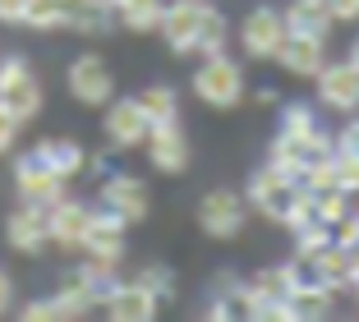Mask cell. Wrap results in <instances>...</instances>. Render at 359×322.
Returning a JSON list of instances; mask_svg holds the SVG:
<instances>
[{
  "label": "cell",
  "instance_id": "obj_19",
  "mask_svg": "<svg viewBox=\"0 0 359 322\" xmlns=\"http://www.w3.org/2000/svg\"><path fill=\"white\" fill-rule=\"evenodd\" d=\"M299 281H304V276H299L295 262H281V267H263V271H258V276L249 281V290H254L258 309H263V304H285ZM254 318H258V313H254Z\"/></svg>",
  "mask_w": 359,
  "mask_h": 322
},
{
  "label": "cell",
  "instance_id": "obj_36",
  "mask_svg": "<svg viewBox=\"0 0 359 322\" xmlns=\"http://www.w3.org/2000/svg\"><path fill=\"white\" fill-rule=\"evenodd\" d=\"M14 138H19V120H14V115L0 106V152H10Z\"/></svg>",
  "mask_w": 359,
  "mask_h": 322
},
{
  "label": "cell",
  "instance_id": "obj_41",
  "mask_svg": "<svg viewBox=\"0 0 359 322\" xmlns=\"http://www.w3.org/2000/svg\"><path fill=\"white\" fill-rule=\"evenodd\" d=\"M346 60H350V65L359 69V32H355V42H350V55H346Z\"/></svg>",
  "mask_w": 359,
  "mask_h": 322
},
{
  "label": "cell",
  "instance_id": "obj_28",
  "mask_svg": "<svg viewBox=\"0 0 359 322\" xmlns=\"http://www.w3.org/2000/svg\"><path fill=\"white\" fill-rule=\"evenodd\" d=\"M226 42H231V23H226L222 10H203V23H198V55H222Z\"/></svg>",
  "mask_w": 359,
  "mask_h": 322
},
{
  "label": "cell",
  "instance_id": "obj_16",
  "mask_svg": "<svg viewBox=\"0 0 359 322\" xmlns=\"http://www.w3.org/2000/svg\"><path fill=\"white\" fill-rule=\"evenodd\" d=\"M106 318H116V322H152L161 309V300L143 286V281H120L116 290L106 295Z\"/></svg>",
  "mask_w": 359,
  "mask_h": 322
},
{
  "label": "cell",
  "instance_id": "obj_7",
  "mask_svg": "<svg viewBox=\"0 0 359 322\" xmlns=\"http://www.w3.org/2000/svg\"><path fill=\"white\" fill-rule=\"evenodd\" d=\"M65 185H69V180L55 175L37 152H23L19 161H14V194H19V203L51 208V203H60V198H65Z\"/></svg>",
  "mask_w": 359,
  "mask_h": 322
},
{
  "label": "cell",
  "instance_id": "obj_17",
  "mask_svg": "<svg viewBox=\"0 0 359 322\" xmlns=\"http://www.w3.org/2000/svg\"><path fill=\"white\" fill-rule=\"evenodd\" d=\"M5 239H10V249L19 253H37L51 244V226H46V208L37 203H19L5 221Z\"/></svg>",
  "mask_w": 359,
  "mask_h": 322
},
{
  "label": "cell",
  "instance_id": "obj_42",
  "mask_svg": "<svg viewBox=\"0 0 359 322\" xmlns=\"http://www.w3.org/2000/svg\"><path fill=\"white\" fill-rule=\"evenodd\" d=\"M350 290H355V300H359V267L350 271Z\"/></svg>",
  "mask_w": 359,
  "mask_h": 322
},
{
  "label": "cell",
  "instance_id": "obj_40",
  "mask_svg": "<svg viewBox=\"0 0 359 322\" xmlns=\"http://www.w3.org/2000/svg\"><path fill=\"white\" fill-rule=\"evenodd\" d=\"M341 147H346V152H355V156H359V120H355V125L346 129V134H341Z\"/></svg>",
  "mask_w": 359,
  "mask_h": 322
},
{
  "label": "cell",
  "instance_id": "obj_20",
  "mask_svg": "<svg viewBox=\"0 0 359 322\" xmlns=\"http://www.w3.org/2000/svg\"><path fill=\"white\" fill-rule=\"evenodd\" d=\"M32 152L42 156L55 175H65V180H74V175H83V170H88V152H83L79 138H42Z\"/></svg>",
  "mask_w": 359,
  "mask_h": 322
},
{
  "label": "cell",
  "instance_id": "obj_1",
  "mask_svg": "<svg viewBox=\"0 0 359 322\" xmlns=\"http://www.w3.org/2000/svg\"><path fill=\"white\" fill-rule=\"evenodd\" d=\"M194 97L212 111H235L244 102V69L231 55H203V65L194 69Z\"/></svg>",
  "mask_w": 359,
  "mask_h": 322
},
{
  "label": "cell",
  "instance_id": "obj_33",
  "mask_svg": "<svg viewBox=\"0 0 359 322\" xmlns=\"http://www.w3.org/2000/svg\"><path fill=\"white\" fill-rule=\"evenodd\" d=\"M134 281H143V286H148V290L157 295V300H170V295H175V286H170L175 276H170V267H166V262H148V267L138 271Z\"/></svg>",
  "mask_w": 359,
  "mask_h": 322
},
{
  "label": "cell",
  "instance_id": "obj_9",
  "mask_svg": "<svg viewBox=\"0 0 359 322\" xmlns=\"http://www.w3.org/2000/svg\"><path fill=\"white\" fill-rule=\"evenodd\" d=\"M148 161L161 175H184L189 170V138H184V120H166V125H148Z\"/></svg>",
  "mask_w": 359,
  "mask_h": 322
},
{
  "label": "cell",
  "instance_id": "obj_8",
  "mask_svg": "<svg viewBox=\"0 0 359 322\" xmlns=\"http://www.w3.org/2000/svg\"><path fill=\"white\" fill-rule=\"evenodd\" d=\"M281 42H285V19H281V10H272V5L249 10V19L240 23V51L249 55V60H276Z\"/></svg>",
  "mask_w": 359,
  "mask_h": 322
},
{
  "label": "cell",
  "instance_id": "obj_3",
  "mask_svg": "<svg viewBox=\"0 0 359 322\" xmlns=\"http://www.w3.org/2000/svg\"><path fill=\"white\" fill-rule=\"evenodd\" d=\"M0 106H5L19 125H28V120L42 115V79L28 69L23 55H5V60H0Z\"/></svg>",
  "mask_w": 359,
  "mask_h": 322
},
{
  "label": "cell",
  "instance_id": "obj_29",
  "mask_svg": "<svg viewBox=\"0 0 359 322\" xmlns=\"http://www.w3.org/2000/svg\"><path fill=\"white\" fill-rule=\"evenodd\" d=\"M23 28H32V32L65 28V0H28L23 5Z\"/></svg>",
  "mask_w": 359,
  "mask_h": 322
},
{
  "label": "cell",
  "instance_id": "obj_26",
  "mask_svg": "<svg viewBox=\"0 0 359 322\" xmlns=\"http://www.w3.org/2000/svg\"><path fill=\"white\" fill-rule=\"evenodd\" d=\"M116 14L129 32H157L161 14H166V0H116Z\"/></svg>",
  "mask_w": 359,
  "mask_h": 322
},
{
  "label": "cell",
  "instance_id": "obj_31",
  "mask_svg": "<svg viewBox=\"0 0 359 322\" xmlns=\"http://www.w3.org/2000/svg\"><path fill=\"white\" fill-rule=\"evenodd\" d=\"M309 194H313V217H318V221H327L332 230L346 221V212H350L346 198H350V194H341V189H309Z\"/></svg>",
  "mask_w": 359,
  "mask_h": 322
},
{
  "label": "cell",
  "instance_id": "obj_32",
  "mask_svg": "<svg viewBox=\"0 0 359 322\" xmlns=\"http://www.w3.org/2000/svg\"><path fill=\"white\" fill-rule=\"evenodd\" d=\"M332 185H337L341 194H359V156L346 152V147L332 152Z\"/></svg>",
  "mask_w": 359,
  "mask_h": 322
},
{
  "label": "cell",
  "instance_id": "obj_37",
  "mask_svg": "<svg viewBox=\"0 0 359 322\" xmlns=\"http://www.w3.org/2000/svg\"><path fill=\"white\" fill-rule=\"evenodd\" d=\"M327 10L337 23H355L359 19V0H327Z\"/></svg>",
  "mask_w": 359,
  "mask_h": 322
},
{
  "label": "cell",
  "instance_id": "obj_21",
  "mask_svg": "<svg viewBox=\"0 0 359 322\" xmlns=\"http://www.w3.org/2000/svg\"><path fill=\"white\" fill-rule=\"evenodd\" d=\"M111 14H116L111 0H65V28L83 37H102L111 28Z\"/></svg>",
  "mask_w": 359,
  "mask_h": 322
},
{
  "label": "cell",
  "instance_id": "obj_25",
  "mask_svg": "<svg viewBox=\"0 0 359 322\" xmlns=\"http://www.w3.org/2000/svg\"><path fill=\"white\" fill-rule=\"evenodd\" d=\"M285 28L290 32H318V37H327L332 32V10H327V0H295L290 10H281Z\"/></svg>",
  "mask_w": 359,
  "mask_h": 322
},
{
  "label": "cell",
  "instance_id": "obj_10",
  "mask_svg": "<svg viewBox=\"0 0 359 322\" xmlns=\"http://www.w3.org/2000/svg\"><path fill=\"white\" fill-rule=\"evenodd\" d=\"M97 198H102V208H111L125 226L148 221V212H152V194H148V185H143L138 175H111V180H102Z\"/></svg>",
  "mask_w": 359,
  "mask_h": 322
},
{
  "label": "cell",
  "instance_id": "obj_15",
  "mask_svg": "<svg viewBox=\"0 0 359 322\" xmlns=\"http://www.w3.org/2000/svg\"><path fill=\"white\" fill-rule=\"evenodd\" d=\"M313 79H318V102L327 106V111H355L359 106V69L350 60L323 65Z\"/></svg>",
  "mask_w": 359,
  "mask_h": 322
},
{
  "label": "cell",
  "instance_id": "obj_18",
  "mask_svg": "<svg viewBox=\"0 0 359 322\" xmlns=\"http://www.w3.org/2000/svg\"><path fill=\"white\" fill-rule=\"evenodd\" d=\"M125 221L116 217L111 208H97L93 212V226H88V239H83V249L93 253V258H106V262H120L125 258Z\"/></svg>",
  "mask_w": 359,
  "mask_h": 322
},
{
  "label": "cell",
  "instance_id": "obj_39",
  "mask_svg": "<svg viewBox=\"0 0 359 322\" xmlns=\"http://www.w3.org/2000/svg\"><path fill=\"white\" fill-rule=\"evenodd\" d=\"M10 304H14V281L10 271H0V313H10Z\"/></svg>",
  "mask_w": 359,
  "mask_h": 322
},
{
  "label": "cell",
  "instance_id": "obj_30",
  "mask_svg": "<svg viewBox=\"0 0 359 322\" xmlns=\"http://www.w3.org/2000/svg\"><path fill=\"white\" fill-rule=\"evenodd\" d=\"M290 235H295V258H299V262H309L318 249H327L332 239H337V235H332V226H327V221H318V217L304 221L299 230H290Z\"/></svg>",
  "mask_w": 359,
  "mask_h": 322
},
{
  "label": "cell",
  "instance_id": "obj_11",
  "mask_svg": "<svg viewBox=\"0 0 359 322\" xmlns=\"http://www.w3.org/2000/svg\"><path fill=\"white\" fill-rule=\"evenodd\" d=\"M203 10H208V0H170L166 14H161V37L175 55H189L198 51V23H203Z\"/></svg>",
  "mask_w": 359,
  "mask_h": 322
},
{
  "label": "cell",
  "instance_id": "obj_13",
  "mask_svg": "<svg viewBox=\"0 0 359 322\" xmlns=\"http://www.w3.org/2000/svg\"><path fill=\"white\" fill-rule=\"evenodd\" d=\"M93 212L88 203H79V198L65 194L60 203H51L46 208V226H51V244H60V249H83L88 239V226H93Z\"/></svg>",
  "mask_w": 359,
  "mask_h": 322
},
{
  "label": "cell",
  "instance_id": "obj_2",
  "mask_svg": "<svg viewBox=\"0 0 359 322\" xmlns=\"http://www.w3.org/2000/svg\"><path fill=\"white\" fill-rule=\"evenodd\" d=\"M299 194H304V185H299L295 175H285L281 166H272V161H267L263 170H254V175H249V189H244L249 208L263 212V217L276 221V226H285V217H290V208H295Z\"/></svg>",
  "mask_w": 359,
  "mask_h": 322
},
{
  "label": "cell",
  "instance_id": "obj_23",
  "mask_svg": "<svg viewBox=\"0 0 359 322\" xmlns=\"http://www.w3.org/2000/svg\"><path fill=\"white\" fill-rule=\"evenodd\" d=\"M309 267H313V281H323V286L341 290V286H350L355 262H350V249H346V244H337V239H332L327 249H318L313 258H309Z\"/></svg>",
  "mask_w": 359,
  "mask_h": 322
},
{
  "label": "cell",
  "instance_id": "obj_5",
  "mask_svg": "<svg viewBox=\"0 0 359 322\" xmlns=\"http://www.w3.org/2000/svg\"><path fill=\"white\" fill-rule=\"evenodd\" d=\"M65 88H69V97H74L79 106H106L111 97H116V74H111V65H106L97 51H83V55L69 60Z\"/></svg>",
  "mask_w": 359,
  "mask_h": 322
},
{
  "label": "cell",
  "instance_id": "obj_35",
  "mask_svg": "<svg viewBox=\"0 0 359 322\" xmlns=\"http://www.w3.org/2000/svg\"><path fill=\"white\" fill-rule=\"evenodd\" d=\"M19 318L23 322H55V309H51V295H46V300H28L19 309Z\"/></svg>",
  "mask_w": 359,
  "mask_h": 322
},
{
  "label": "cell",
  "instance_id": "obj_38",
  "mask_svg": "<svg viewBox=\"0 0 359 322\" xmlns=\"http://www.w3.org/2000/svg\"><path fill=\"white\" fill-rule=\"evenodd\" d=\"M23 5H28V0H0V23L23 28Z\"/></svg>",
  "mask_w": 359,
  "mask_h": 322
},
{
  "label": "cell",
  "instance_id": "obj_12",
  "mask_svg": "<svg viewBox=\"0 0 359 322\" xmlns=\"http://www.w3.org/2000/svg\"><path fill=\"white\" fill-rule=\"evenodd\" d=\"M276 65H281L285 74H295V79H313V74L327 65V37L285 28V42H281V51H276Z\"/></svg>",
  "mask_w": 359,
  "mask_h": 322
},
{
  "label": "cell",
  "instance_id": "obj_34",
  "mask_svg": "<svg viewBox=\"0 0 359 322\" xmlns=\"http://www.w3.org/2000/svg\"><path fill=\"white\" fill-rule=\"evenodd\" d=\"M309 129H318V115L309 111V106L290 102V106L281 111V134H309Z\"/></svg>",
  "mask_w": 359,
  "mask_h": 322
},
{
  "label": "cell",
  "instance_id": "obj_43",
  "mask_svg": "<svg viewBox=\"0 0 359 322\" xmlns=\"http://www.w3.org/2000/svg\"><path fill=\"white\" fill-rule=\"evenodd\" d=\"M111 5H116V0H111Z\"/></svg>",
  "mask_w": 359,
  "mask_h": 322
},
{
  "label": "cell",
  "instance_id": "obj_22",
  "mask_svg": "<svg viewBox=\"0 0 359 322\" xmlns=\"http://www.w3.org/2000/svg\"><path fill=\"white\" fill-rule=\"evenodd\" d=\"M285 304H290V318H295V322H318V318H327V313H332L337 290L323 286V281H299Z\"/></svg>",
  "mask_w": 359,
  "mask_h": 322
},
{
  "label": "cell",
  "instance_id": "obj_14",
  "mask_svg": "<svg viewBox=\"0 0 359 322\" xmlns=\"http://www.w3.org/2000/svg\"><path fill=\"white\" fill-rule=\"evenodd\" d=\"M102 134L111 147H143L148 138V115L138 111L134 97H120V102H106V120H102Z\"/></svg>",
  "mask_w": 359,
  "mask_h": 322
},
{
  "label": "cell",
  "instance_id": "obj_6",
  "mask_svg": "<svg viewBox=\"0 0 359 322\" xmlns=\"http://www.w3.org/2000/svg\"><path fill=\"white\" fill-rule=\"evenodd\" d=\"M249 221V198L235 189H208L198 198V226L212 239H235Z\"/></svg>",
  "mask_w": 359,
  "mask_h": 322
},
{
  "label": "cell",
  "instance_id": "obj_24",
  "mask_svg": "<svg viewBox=\"0 0 359 322\" xmlns=\"http://www.w3.org/2000/svg\"><path fill=\"white\" fill-rule=\"evenodd\" d=\"M116 267H120V262H106V258H93V253H88V262H83V267H79L69 281H74V286H79V290H83L93 304H106V295L120 286V281H116Z\"/></svg>",
  "mask_w": 359,
  "mask_h": 322
},
{
  "label": "cell",
  "instance_id": "obj_4",
  "mask_svg": "<svg viewBox=\"0 0 359 322\" xmlns=\"http://www.w3.org/2000/svg\"><path fill=\"white\" fill-rule=\"evenodd\" d=\"M332 152H337V143H332L323 129H309V134H276L272 138V152H267V161L272 166H281L285 175L304 180V170L323 166V161H332Z\"/></svg>",
  "mask_w": 359,
  "mask_h": 322
},
{
  "label": "cell",
  "instance_id": "obj_27",
  "mask_svg": "<svg viewBox=\"0 0 359 322\" xmlns=\"http://www.w3.org/2000/svg\"><path fill=\"white\" fill-rule=\"evenodd\" d=\"M134 102H138V111L148 115V125H166V120H180V97H175V88H166V83L143 88Z\"/></svg>",
  "mask_w": 359,
  "mask_h": 322
}]
</instances>
